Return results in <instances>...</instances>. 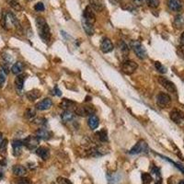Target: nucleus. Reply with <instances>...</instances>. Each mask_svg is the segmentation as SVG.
Segmentation results:
<instances>
[{
  "label": "nucleus",
  "instance_id": "nucleus-1",
  "mask_svg": "<svg viewBox=\"0 0 184 184\" xmlns=\"http://www.w3.org/2000/svg\"><path fill=\"white\" fill-rule=\"evenodd\" d=\"M36 25L38 29V32L40 37L46 42L51 40V31L48 23L46 22L45 18L42 17H38L36 18Z\"/></svg>",
  "mask_w": 184,
  "mask_h": 184
},
{
  "label": "nucleus",
  "instance_id": "nucleus-2",
  "mask_svg": "<svg viewBox=\"0 0 184 184\" xmlns=\"http://www.w3.org/2000/svg\"><path fill=\"white\" fill-rule=\"evenodd\" d=\"M2 25L7 30L12 29H18L20 28V24L18 18L12 12H9V11H6L4 13L3 18H2Z\"/></svg>",
  "mask_w": 184,
  "mask_h": 184
},
{
  "label": "nucleus",
  "instance_id": "nucleus-3",
  "mask_svg": "<svg viewBox=\"0 0 184 184\" xmlns=\"http://www.w3.org/2000/svg\"><path fill=\"white\" fill-rule=\"evenodd\" d=\"M131 47L134 50L135 53L136 54V56L139 59H146L147 57V51L145 49V47L142 45V43L139 41H131Z\"/></svg>",
  "mask_w": 184,
  "mask_h": 184
},
{
  "label": "nucleus",
  "instance_id": "nucleus-4",
  "mask_svg": "<svg viewBox=\"0 0 184 184\" xmlns=\"http://www.w3.org/2000/svg\"><path fill=\"white\" fill-rule=\"evenodd\" d=\"M96 110L93 106H89V105H82L79 107H76L75 108V112L82 117H86V116H91L95 113Z\"/></svg>",
  "mask_w": 184,
  "mask_h": 184
},
{
  "label": "nucleus",
  "instance_id": "nucleus-5",
  "mask_svg": "<svg viewBox=\"0 0 184 184\" xmlns=\"http://www.w3.org/2000/svg\"><path fill=\"white\" fill-rule=\"evenodd\" d=\"M39 141H40V139L36 135H29L22 142H23V146L26 147L28 149L36 150L39 146Z\"/></svg>",
  "mask_w": 184,
  "mask_h": 184
},
{
  "label": "nucleus",
  "instance_id": "nucleus-6",
  "mask_svg": "<svg viewBox=\"0 0 184 184\" xmlns=\"http://www.w3.org/2000/svg\"><path fill=\"white\" fill-rule=\"evenodd\" d=\"M138 65L135 62L132 61V60H125L123 64H122V70L123 73L127 74V75H132L134 74L136 69H137Z\"/></svg>",
  "mask_w": 184,
  "mask_h": 184
},
{
  "label": "nucleus",
  "instance_id": "nucleus-7",
  "mask_svg": "<svg viewBox=\"0 0 184 184\" xmlns=\"http://www.w3.org/2000/svg\"><path fill=\"white\" fill-rule=\"evenodd\" d=\"M157 103L161 108H167L171 103V98L169 94L160 92L157 95Z\"/></svg>",
  "mask_w": 184,
  "mask_h": 184
},
{
  "label": "nucleus",
  "instance_id": "nucleus-8",
  "mask_svg": "<svg viewBox=\"0 0 184 184\" xmlns=\"http://www.w3.org/2000/svg\"><path fill=\"white\" fill-rule=\"evenodd\" d=\"M147 151H148L147 144L144 140H140L132 147V149L130 150V154L137 155V154H140V153H146Z\"/></svg>",
  "mask_w": 184,
  "mask_h": 184
},
{
  "label": "nucleus",
  "instance_id": "nucleus-9",
  "mask_svg": "<svg viewBox=\"0 0 184 184\" xmlns=\"http://www.w3.org/2000/svg\"><path fill=\"white\" fill-rule=\"evenodd\" d=\"M159 84H160L164 88H166L169 92L173 93V94H177V88H176V86H175L174 83L171 82L170 80L167 79L166 77L159 76Z\"/></svg>",
  "mask_w": 184,
  "mask_h": 184
},
{
  "label": "nucleus",
  "instance_id": "nucleus-10",
  "mask_svg": "<svg viewBox=\"0 0 184 184\" xmlns=\"http://www.w3.org/2000/svg\"><path fill=\"white\" fill-rule=\"evenodd\" d=\"M82 19L85 20L86 22L89 23V24H92V25L96 22V16H95L92 8L90 7V6H88L85 8V10L83 11Z\"/></svg>",
  "mask_w": 184,
  "mask_h": 184
},
{
  "label": "nucleus",
  "instance_id": "nucleus-11",
  "mask_svg": "<svg viewBox=\"0 0 184 184\" xmlns=\"http://www.w3.org/2000/svg\"><path fill=\"white\" fill-rule=\"evenodd\" d=\"M113 49H114L113 43H112V41L110 39L104 38V39L101 41V42H100V50H101L104 53H111Z\"/></svg>",
  "mask_w": 184,
  "mask_h": 184
},
{
  "label": "nucleus",
  "instance_id": "nucleus-12",
  "mask_svg": "<svg viewBox=\"0 0 184 184\" xmlns=\"http://www.w3.org/2000/svg\"><path fill=\"white\" fill-rule=\"evenodd\" d=\"M170 119L175 123H181L184 119V114L182 112H181L180 110H177V109H174L170 112Z\"/></svg>",
  "mask_w": 184,
  "mask_h": 184
},
{
  "label": "nucleus",
  "instance_id": "nucleus-13",
  "mask_svg": "<svg viewBox=\"0 0 184 184\" xmlns=\"http://www.w3.org/2000/svg\"><path fill=\"white\" fill-rule=\"evenodd\" d=\"M52 105H53L52 100H50L49 98H46L36 104V109L39 111H46V110H49L52 107Z\"/></svg>",
  "mask_w": 184,
  "mask_h": 184
},
{
  "label": "nucleus",
  "instance_id": "nucleus-14",
  "mask_svg": "<svg viewBox=\"0 0 184 184\" xmlns=\"http://www.w3.org/2000/svg\"><path fill=\"white\" fill-rule=\"evenodd\" d=\"M36 136L39 138V139H42V140H49L51 137H52V133L45 129V128H41V129H38L37 132H36Z\"/></svg>",
  "mask_w": 184,
  "mask_h": 184
},
{
  "label": "nucleus",
  "instance_id": "nucleus-15",
  "mask_svg": "<svg viewBox=\"0 0 184 184\" xmlns=\"http://www.w3.org/2000/svg\"><path fill=\"white\" fill-rule=\"evenodd\" d=\"M12 147H13V154L16 157H18L22 153V147H23V142L20 140H14L12 142Z\"/></svg>",
  "mask_w": 184,
  "mask_h": 184
},
{
  "label": "nucleus",
  "instance_id": "nucleus-16",
  "mask_svg": "<svg viewBox=\"0 0 184 184\" xmlns=\"http://www.w3.org/2000/svg\"><path fill=\"white\" fill-rule=\"evenodd\" d=\"M89 3L91 7L98 12L103 11V9L105 8V4L102 0H89Z\"/></svg>",
  "mask_w": 184,
  "mask_h": 184
},
{
  "label": "nucleus",
  "instance_id": "nucleus-17",
  "mask_svg": "<svg viewBox=\"0 0 184 184\" xmlns=\"http://www.w3.org/2000/svg\"><path fill=\"white\" fill-rule=\"evenodd\" d=\"M36 154L37 156H39L41 159H42L43 160H46L47 159H49L50 157V151L47 147H40L36 149Z\"/></svg>",
  "mask_w": 184,
  "mask_h": 184
},
{
  "label": "nucleus",
  "instance_id": "nucleus-18",
  "mask_svg": "<svg viewBox=\"0 0 184 184\" xmlns=\"http://www.w3.org/2000/svg\"><path fill=\"white\" fill-rule=\"evenodd\" d=\"M169 7L173 11H180L182 8V4L181 0H168Z\"/></svg>",
  "mask_w": 184,
  "mask_h": 184
},
{
  "label": "nucleus",
  "instance_id": "nucleus-19",
  "mask_svg": "<svg viewBox=\"0 0 184 184\" xmlns=\"http://www.w3.org/2000/svg\"><path fill=\"white\" fill-rule=\"evenodd\" d=\"M60 108L65 110V111H69L71 108H76V102L71 100H67V99H64L61 103H60Z\"/></svg>",
  "mask_w": 184,
  "mask_h": 184
},
{
  "label": "nucleus",
  "instance_id": "nucleus-20",
  "mask_svg": "<svg viewBox=\"0 0 184 184\" xmlns=\"http://www.w3.org/2000/svg\"><path fill=\"white\" fill-rule=\"evenodd\" d=\"M25 81V75H18V76L15 79V87L18 91H21L24 86Z\"/></svg>",
  "mask_w": 184,
  "mask_h": 184
},
{
  "label": "nucleus",
  "instance_id": "nucleus-21",
  "mask_svg": "<svg viewBox=\"0 0 184 184\" xmlns=\"http://www.w3.org/2000/svg\"><path fill=\"white\" fill-rule=\"evenodd\" d=\"M88 126H89V128L91 130H94V129L98 128V126L100 124L98 117L96 115H94V114L91 115V116H89L88 121Z\"/></svg>",
  "mask_w": 184,
  "mask_h": 184
},
{
  "label": "nucleus",
  "instance_id": "nucleus-22",
  "mask_svg": "<svg viewBox=\"0 0 184 184\" xmlns=\"http://www.w3.org/2000/svg\"><path fill=\"white\" fill-rule=\"evenodd\" d=\"M41 91L38 90V89H32L30 91H29L27 93V98L29 99V100L30 101H34L36 100H38L40 97H41Z\"/></svg>",
  "mask_w": 184,
  "mask_h": 184
},
{
  "label": "nucleus",
  "instance_id": "nucleus-23",
  "mask_svg": "<svg viewBox=\"0 0 184 184\" xmlns=\"http://www.w3.org/2000/svg\"><path fill=\"white\" fill-rule=\"evenodd\" d=\"M13 173H14L16 176H18V177H23L24 175H26V173H27V170H26V169H25L23 166H20V165H16V166H14V168H13Z\"/></svg>",
  "mask_w": 184,
  "mask_h": 184
},
{
  "label": "nucleus",
  "instance_id": "nucleus-24",
  "mask_svg": "<svg viewBox=\"0 0 184 184\" xmlns=\"http://www.w3.org/2000/svg\"><path fill=\"white\" fill-rule=\"evenodd\" d=\"M174 26L177 29H182L184 27V13L179 14L178 16L175 17L174 19Z\"/></svg>",
  "mask_w": 184,
  "mask_h": 184
},
{
  "label": "nucleus",
  "instance_id": "nucleus-25",
  "mask_svg": "<svg viewBox=\"0 0 184 184\" xmlns=\"http://www.w3.org/2000/svg\"><path fill=\"white\" fill-rule=\"evenodd\" d=\"M23 68H24L23 64L21 62H17L12 65L11 71L14 75H20V73L23 71Z\"/></svg>",
  "mask_w": 184,
  "mask_h": 184
},
{
  "label": "nucleus",
  "instance_id": "nucleus-26",
  "mask_svg": "<svg viewBox=\"0 0 184 184\" xmlns=\"http://www.w3.org/2000/svg\"><path fill=\"white\" fill-rule=\"evenodd\" d=\"M82 26H83V29L88 35H93L94 34V27H93L92 24H89V23H88V22H86L85 20L82 19Z\"/></svg>",
  "mask_w": 184,
  "mask_h": 184
},
{
  "label": "nucleus",
  "instance_id": "nucleus-27",
  "mask_svg": "<svg viewBox=\"0 0 184 184\" xmlns=\"http://www.w3.org/2000/svg\"><path fill=\"white\" fill-rule=\"evenodd\" d=\"M61 118L62 120L65 122V123H68V122H71L73 119H74V114L72 112L70 111H65L62 115H61Z\"/></svg>",
  "mask_w": 184,
  "mask_h": 184
},
{
  "label": "nucleus",
  "instance_id": "nucleus-28",
  "mask_svg": "<svg viewBox=\"0 0 184 184\" xmlns=\"http://www.w3.org/2000/svg\"><path fill=\"white\" fill-rule=\"evenodd\" d=\"M118 45H119V50L123 54V56H126V55L129 54V47H128V45L123 41H121L118 43Z\"/></svg>",
  "mask_w": 184,
  "mask_h": 184
},
{
  "label": "nucleus",
  "instance_id": "nucleus-29",
  "mask_svg": "<svg viewBox=\"0 0 184 184\" xmlns=\"http://www.w3.org/2000/svg\"><path fill=\"white\" fill-rule=\"evenodd\" d=\"M96 135H97V137L100 139V142L105 143V142L108 141V134H107V131H106L105 129H102V130L99 131V132L96 134Z\"/></svg>",
  "mask_w": 184,
  "mask_h": 184
},
{
  "label": "nucleus",
  "instance_id": "nucleus-30",
  "mask_svg": "<svg viewBox=\"0 0 184 184\" xmlns=\"http://www.w3.org/2000/svg\"><path fill=\"white\" fill-rule=\"evenodd\" d=\"M6 2L14 10H16V11H21L22 10V6L18 3V0H6Z\"/></svg>",
  "mask_w": 184,
  "mask_h": 184
},
{
  "label": "nucleus",
  "instance_id": "nucleus-31",
  "mask_svg": "<svg viewBox=\"0 0 184 184\" xmlns=\"http://www.w3.org/2000/svg\"><path fill=\"white\" fill-rule=\"evenodd\" d=\"M155 67L159 73H162V74L167 73V68L160 62H155Z\"/></svg>",
  "mask_w": 184,
  "mask_h": 184
},
{
  "label": "nucleus",
  "instance_id": "nucleus-32",
  "mask_svg": "<svg viewBox=\"0 0 184 184\" xmlns=\"http://www.w3.org/2000/svg\"><path fill=\"white\" fill-rule=\"evenodd\" d=\"M142 182L143 184H149L152 181V177L149 173H142Z\"/></svg>",
  "mask_w": 184,
  "mask_h": 184
},
{
  "label": "nucleus",
  "instance_id": "nucleus-33",
  "mask_svg": "<svg viewBox=\"0 0 184 184\" xmlns=\"http://www.w3.org/2000/svg\"><path fill=\"white\" fill-rule=\"evenodd\" d=\"M35 115H36V112L33 109L29 108V109H27L26 112H25V117L27 119H32V118L35 117Z\"/></svg>",
  "mask_w": 184,
  "mask_h": 184
},
{
  "label": "nucleus",
  "instance_id": "nucleus-34",
  "mask_svg": "<svg viewBox=\"0 0 184 184\" xmlns=\"http://www.w3.org/2000/svg\"><path fill=\"white\" fill-rule=\"evenodd\" d=\"M2 58H3V60L5 61L6 65H10V64L13 62V58H12V56H11L10 54H8V53H3Z\"/></svg>",
  "mask_w": 184,
  "mask_h": 184
},
{
  "label": "nucleus",
  "instance_id": "nucleus-35",
  "mask_svg": "<svg viewBox=\"0 0 184 184\" xmlns=\"http://www.w3.org/2000/svg\"><path fill=\"white\" fill-rule=\"evenodd\" d=\"M6 74L1 68L0 69V88H2L4 86L5 82H6Z\"/></svg>",
  "mask_w": 184,
  "mask_h": 184
},
{
  "label": "nucleus",
  "instance_id": "nucleus-36",
  "mask_svg": "<svg viewBox=\"0 0 184 184\" xmlns=\"http://www.w3.org/2000/svg\"><path fill=\"white\" fill-rule=\"evenodd\" d=\"M147 2L150 7H158L159 5V0H147Z\"/></svg>",
  "mask_w": 184,
  "mask_h": 184
},
{
  "label": "nucleus",
  "instance_id": "nucleus-37",
  "mask_svg": "<svg viewBox=\"0 0 184 184\" xmlns=\"http://www.w3.org/2000/svg\"><path fill=\"white\" fill-rule=\"evenodd\" d=\"M34 9H35L36 11H43V10L45 9V7H44V5H43L41 2H38L37 4H35Z\"/></svg>",
  "mask_w": 184,
  "mask_h": 184
},
{
  "label": "nucleus",
  "instance_id": "nucleus-38",
  "mask_svg": "<svg viewBox=\"0 0 184 184\" xmlns=\"http://www.w3.org/2000/svg\"><path fill=\"white\" fill-rule=\"evenodd\" d=\"M178 53L181 57L184 58V45H181L179 48H178Z\"/></svg>",
  "mask_w": 184,
  "mask_h": 184
},
{
  "label": "nucleus",
  "instance_id": "nucleus-39",
  "mask_svg": "<svg viewBox=\"0 0 184 184\" xmlns=\"http://www.w3.org/2000/svg\"><path fill=\"white\" fill-rule=\"evenodd\" d=\"M29 181L28 179H25V178H22V179H19L18 180V184H29Z\"/></svg>",
  "mask_w": 184,
  "mask_h": 184
},
{
  "label": "nucleus",
  "instance_id": "nucleus-40",
  "mask_svg": "<svg viewBox=\"0 0 184 184\" xmlns=\"http://www.w3.org/2000/svg\"><path fill=\"white\" fill-rule=\"evenodd\" d=\"M34 122H36L35 123H37V124H45L46 120L43 119V118H38V119H36Z\"/></svg>",
  "mask_w": 184,
  "mask_h": 184
},
{
  "label": "nucleus",
  "instance_id": "nucleus-41",
  "mask_svg": "<svg viewBox=\"0 0 184 184\" xmlns=\"http://www.w3.org/2000/svg\"><path fill=\"white\" fill-rule=\"evenodd\" d=\"M6 144H7V140L4 139L3 143H2V144H1V146H0V150H1V151H5V150H6Z\"/></svg>",
  "mask_w": 184,
  "mask_h": 184
},
{
  "label": "nucleus",
  "instance_id": "nucleus-42",
  "mask_svg": "<svg viewBox=\"0 0 184 184\" xmlns=\"http://www.w3.org/2000/svg\"><path fill=\"white\" fill-rule=\"evenodd\" d=\"M6 159L2 156V155H0V166H6Z\"/></svg>",
  "mask_w": 184,
  "mask_h": 184
},
{
  "label": "nucleus",
  "instance_id": "nucleus-43",
  "mask_svg": "<svg viewBox=\"0 0 184 184\" xmlns=\"http://www.w3.org/2000/svg\"><path fill=\"white\" fill-rule=\"evenodd\" d=\"M54 91H55V92H54V94H55V95H57V96H61V95H62V92H61V90H60V89H59L57 87H55V88H54Z\"/></svg>",
  "mask_w": 184,
  "mask_h": 184
},
{
  "label": "nucleus",
  "instance_id": "nucleus-44",
  "mask_svg": "<svg viewBox=\"0 0 184 184\" xmlns=\"http://www.w3.org/2000/svg\"><path fill=\"white\" fill-rule=\"evenodd\" d=\"M181 44L184 45V31L182 33V35H181Z\"/></svg>",
  "mask_w": 184,
  "mask_h": 184
},
{
  "label": "nucleus",
  "instance_id": "nucleus-45",
  "mask_svg": "<svg viewBox=\"0 0 184 184\" xmlns=\"http://www.w3.org/2000/svg\"><path fill=\"white\" fill-rule=\"evenodd\" d=\"M135 1V3L136 4V5H141L143 2H144V0H134Z\"/></svg>",
  "mask_w": 184,
  "mask_h": 184
},
{
  "label": "nucleus",
  "instance_id": "nucleus-46",
  "mask_svg": "<svg viewBox=\"0 0 184 184\" xmlns=\"http://www.w3.org/2000/svg\"><path fill=\"white\" fill-rule=\"evenodd\" d=\"M3 141H4V138H3V134H2V133H0V146H1V144L3 143Z\"/></svg>",
  "mask_w": 184,
  "mask_h": 184
},
{
  "label": "nucleus",
  "instance_id": "nucleus-47",
  "mask_svg": "<svg viewBox=\"0 0 184 184\" xmlns=\"http://www.w3.org/2000/svg\"><path fill=\"white\" fill-rule=\"evenodd\" d=\"M157 184H160V183H157Z\"/></svg>",
  "mask_w": 184,
  "mask_h": 184
}]
</instances>
